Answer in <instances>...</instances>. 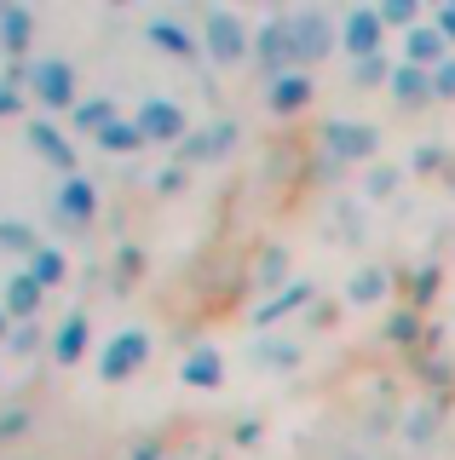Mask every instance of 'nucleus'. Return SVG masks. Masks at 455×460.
<instances>
[{
    "instance_id": "nucleus-6",
    "label": "nucleus",
    "mask_w": 455,
    "mask_h": 460,
    "mask_svg": "<svg viewBox=\"0 0 455 460\" xmlns=\"http://www.w3.org/2000/svg\"><path fill=\"white\" fill-rule=\"evenodd\" d=\"M138 133H145V144H167L184 133V115L179 104H167V98H150L145 110H138Z\"/></svg>"
},
{
    "instance_id": "nucleus-12",
    "label": "nucleus",
    "mask_w": 455,
    "mask_h": 460,
    "mask_svg": "<svg viewBox=\"0 0 455 460\" xmlns=\"http://www.w3.org/2000/svg\"><path fill=\"white\" fill-rule=\"evenodd\" d=\"M231 127H208V133L202 138H191V144H184V162H208V155H225V150H231Z\"/></svg>"
},
{
    "instance_id": "nucleus-8",
    "label": "nucleus",
    "mask_w": 455,
    "mask_h": 460,
    "mask_svg": "<svg viewBox=\"0 0 455 460\" xmlns=\"http://www.w3.org/2000/svg\"><path fill=\"white\" fill-rule=\"evenodd\" d=\"M35 305H40V282L23 270V277H12L6 282V316H18V323H30L35 316Z\"/></svg>"
},
{
    "instance_id": "nucleus-7",
    "label": "nucleus",
    "mask_w": 455,
    "mask_h": 460,
    "mask_svg": "<svg viewBox=\"0 0 455 460\" xmlns=\"http://www.w3.org/2000/svg\"><path fill=\"white\" fill-rule=\"evenodd\" d=\"M346 52H358V64L363 58H380V12L375 6L346 12Z\"/></svg>"
},
{
    "instance_id": "nucleus-27",
    "label": "nucleus",
    "mask_w": 455,
    "mask_h": 460,
    "mask_svg": "<svg viewBox=\"0 0 455 460\" xmlns=\"http://www.w3.org/2000/svg\"><path fill=\"white\" fill-rule=\"evenodd\" d=\"M358 75H363V81H380V75H387V64H380V58H363Z\"/></svg>"
},
{
    "instance_id": "nucleus-23",
    "label": "nucleus",
    "mask_w": 455,
    "mask_h": 460,
    "mask_svg": "<svg viewBox=\"0 0 455 460\" xmlns=\"http://www.w3.org/2000/svg\"><path fill=\"white\" fill-rule=\"evenodd\" d=\"M0 248H23V253H30V248H35L30 225H18V219H12V225H0Z\"/></svg>"
},
{
    "instance_id": "nucleus-9",
    "label": "nucleus",
    "mask_w": 455,
    "mask_h": 460,
    "mask_svg": "<svg viewBox=\"0 0 455 460\" xmlns=\"http://www.w3.org/2000/svg\"><path fill=\"white\" fill-rule=\"evenodd\" d=\"M409 64H415V69H426V64H444V35H438V29H409Z\"/></svg>"
},
{
    "instance_id": "nucleus-11",
    "label": "nucleus",
    "mask_w": 455,
    "mask_h": 460,
    "mask_svg": "<svg viewBox=\"0 0 455 460\" xmlns=\"http://www.w3.org/2000/svg\"><path fill=\"white\" fill-rule=\"evenodd\" d=\"M81 345H87V316H64V328H58V345H52V357H58V363H76L81 357Z\"/></svg>"
},
{
    "instance_id": "nucleus-2",
    "label": "nucleus",
    "mask_w": 455,
    "mask_h": 460,
    "mask_svg": "<svg viewBox=\"0 0 455 460\" xmlns=\"http://www.w3.org/2000/svg\"><path fill=\"white\" fill-rule=\"evenodd\" d=\"M208 52L219 58V64H236V58L248 52V29H243V18L236 12H225V6H208Z\"/></svg>"
},
{
    "instance_id": "nucleus-25",
    "label": "nucleus",
    "mask_w": 455,
    "mask_h": 460,
    "mask_svg": "<svg viewBox=\"0 0 455 460\" xmlns=\"http://www.w3.org/2000/svg\"><path fill=\"white\" fill-rule=\"evenodd\" d=\"M392 184H397V172H392V167H375V172H369V190H375V196H387Z\"/></svg>"
},
{
    "instance_id": "nucleus-10",
    "label": "nucleus",
    "mask_w": 455,
    "mask_h": 460,
    "mask_svg": "<svg viewBox=\"0 0 455 460\" xmlns=\"http://www.w3.org/2000/svg\"><path fill=\"white\" fill-rule=\"evenodd\" d=\"M93 208H98L93 184L87 179H64V190H58V213H64V219H87Z\"/></svg>"
},
{
    "instance_id": "nucleus-3",
    "label": "nucleus",
    "mask_w": 455,
    "mask_h": 460,
    "mask_svg": "<svg viewBox=\"0 0 455 460\" xmlns=\"http://www.w3.org/2000/svg\"><path fill=\"white\" fill-rule=\"evenodd\" d=\"M150 357V340H145V328H127V334H116L104 345V357H98V368H104V380H127L138 363Z\"/></svg>"
},
{
    "instance_id": "nucleus-1",
    "label": "nucleus",
    "mask_w": 455,
    "mask_h": 460,
    "mask_svg": "<svg viewBox=\"0 0 455 460\" xmlns=\"http://www.w3.org/2000/svg\"><path fill=\"white\" fill-rule=\"evenodd\" d=\"M323 150H329V162H363V155L380 150V138L363 121H329L323 127Z\"/></svg>"
},
{
    "instance_id": "nucleus-20",
    "label": "nucleus",
    "mask_w": 455,
    "mask_h": 460,
    "mask_svg": "<svg viewBox=\"0 0 455 460\" xmlns=\"http://www.w3.org/2000/svg\"><path fill=\"white\" fill-rule=\"evenodd\" d=\"M98 144H104V150H133V144H145V133H138V121L133 127L116 121V127H104V133H98Z\"/></svg>"
},
{
    "instance_id": "nucleus-28",
    "label": "nucleus",
    "mask_w": 455,
    "mask_h": 460,
    "mask_svg": "<svg viewBox=\"0 0 455 460\" xmlns=\"http://www.w3.org/2000/svg\"><path fill=\"white\" fill-rule=\"evenodd\" d=\"M18 110V93H6V86H0V115H12Z\"/></svg>"
},
{
    "instance_id": "nucleus-29",
    "label": "nucleus",
    "mask_w": 455,
    "mask_h": 460,
    "mask_svg": "<svg viewBox=\"0 0 455 460\" xmlns=\"http://www.w3.org/2000/svg\"><path fill=\"white\" fill-rule=\"evenodd\" d=\"M438 23H444V29H450V35H455V6H450V12H438Z\"/></svg>"
},
{
    "instance_id": "nucleus-19",
    "label": "nucleus",
    "mask_w": 455,
    "mask_h": 460,
    "mask_svg": "<svg viewBox=\"0 0 455 460\" xmlns=\"http://www.w3.org/2000/svg\"><path fill=\"white\" fill-rule=\"evenodd\" d=\"M150 40H162V47H167V52H179V58H191V52H196V47H191V35H184V29H174L167 18H156V23H150Z\"/></svg>"
},
{
    "instance_id": "nucleus-14",
    "label": "nucleus",
    "mask_w": 455,
    "mask_h": 460,
    "mask_svg": "<svg viewBox=\"0 0 455 460\" xmlns=\"http://www.w3.org/2000/svg\"><path fill=\"white\" fill-rule=\"evenodd\" d=\"M392 93L404 98V104H415V98L433 93V75H426V69H415V64H404V69H392Z\"/></svg>"
},
{
    "instance_id": "nucleus-24",
    "label": "nucleus",
    "mask_w": 455,
    "mask_h": 460,
    "mask_svg": "<svg viewBox=\"0 0 455 460\" xmlns=\"http://www.w3.org/2000/svg\"><path fill=\"white\" fill-rule=\"evenodd\" d=\"M433 93H444V98H455V58H444V64L433 69Z\"/></svg>"
},
{
    "instance_id": "nucleus-30",
    "label": "nucleus",
    "mask_w": 455,
    "mask_h": 460,
    "mask_svg": "<svg viewBox=\"0 0 455 460\" xmlns=\"http://www.w3.org/2000/svg\"><path fill=\"white\" fill-rule=\"evenodd\" d=\"M6 323H12V316H6V311H0V334H6Z\"/></svg>"
},
{
    "instance_id": "nucleus-4",
    "label": "nucleus",
    "mask_w": 455,
    "mask_h": 460,
    "mask_svg": "<svg viewBox=\"0 0 455 460\" xmlns=\"http://www.w3.org/2000/svg\"><path fill=\"white\" fill-rule=\"evenodd\" d=\"M289 40H294V58H323L335 40L329 12H289Z\"/></svg>"
},
{
    "instance_id": "nucleus-15",
    "label": "nucleus",
    "mask_w": 455,
    "mask_h": 460,
    "mask_svg": "<svg viewBox=\"0 0 455 460\" xmlns=\"http://www.w3.org/2000/svg\"><path fill=\"white\" fill-rule=\"evenodd\" d=\"M0 40H6V52H23V40H30V12L23 6H0Z\"/></svg>"
},
{
    "instance_id": "nucleus-5",
    "label": "nucleus",
    "mask_w": 455,
    "mask_h": 460,
    "mask_svg": "<svg viewBox=\"0 0 455 460\" xmlns=\"http://www.w3.org/2000/svg\"><path fill=\"white\" fill-rule=\"evenodd\" d=\"M30 86H35L40 104H52V110H64L69 98H76V75H69L64 58H40V64L30 69Z\"/></svg>"
},
{
    "instance_id": "nucleus-17",
    "label": "nucleus",
    "mask_w": 455,
    "mask_h": 460,
    "mask_svg": "<svg viewBox=\"0 0 455 460\" xmlns=\"http://www.w3.org/2000/svg\"><path fill=\"white\" fill-rule=\"evenodd\" d=\"M30 138H35V150H40V155H52L58 167H69V162H76V155H69V144H64L58 133H52L47 121H35V127H30Z\"/></svg>"
},
{
    "instance_id": "nucleus-22",
    "label": "nucleus",
    "mask_w": 455,
    "mask_h": 460,
    "mask_svg": "<svg viewBox=\"0 0 455 460\" xmlns=\"http://www.w3.org/2000/svg\"><path fill=\"white\" fill-rule=\"evenodd\" d=\"M76 121H81V127H98V133H104V127H116V110H110L104 98H98V104H81V110H76Z\"/></svg>"
},
{
    "instance_id": "nucleus-21",
    "label": "nucleus",
    "mask_w": 455,
    "mask_h": 460,
    "mask_svg": "<svg viewBox=\"0 0 455 460\" xmlns=\"http://www.w3.org/2000/svg\"><path fill=\"white\" fill-rule=\"evenodd\" d=\"M387 294V270H358V282H352V299L358 305H369V299Z\"/></svg>"
},
{
    "instance_id": "nucleus-16",
    "label": "nucleus",
    "mask_w": 455,
    "mask_h": 460,
    "mask_svg": "<svg viewBox=\"0 0 455 460\" xmlns=\"http://www.w3.org/2000/svg\"><path fill=\"white\" fill-rule=\"evenodd\" d=\"M184 380H191V385H219V357H213V351H191V357H184Z\"/></svg>"
},
{
    "instance_id": "nucleus-13",
    "label": "nucleus",
    "mask_w": 455,
    "mask_h": 460,
    "mask_svg": "<svg viewBox=\"0 0 455 460\" xmlns=\"http://www.w3.org/2000/svg\"><path fill=\"white\" fill-rule=\"evenodd\" d=\"M311 98V81L306 75H277L272 81V110H300Z\"/></svg>"
},
{
    "instance_id": "nucleus-26",
    "label": "nucleus",
    "mask_w": 455,
    "mask_h": 460,
    "mask_svg": "<svg viewBox=\"0 0 455 460\" xmlns=\"http://www.w3.org/2000/svg\"><path fill=\"white\" fill-rule=\"evenodd\" d=\"M380 23H415V6H404V0H397V6L380 12Z\"/></svg>"
},
{
    "instance_id": "nucleus-18",
    "label": "nucleus",
    "mask_w": 455,
    "mask_h": 460,
    "mask_svg": "<svg viewBox=\"0 0 455 460\" xmlns=\"http://www.w3.org/2000/svg\"><path fill=\"white\" fill-rule=\"evenodd\" d=\"M30 277L40 282V288H52L64 277V253L58 248H35V259H30Z\"/></svg>"
}]
</instances>
